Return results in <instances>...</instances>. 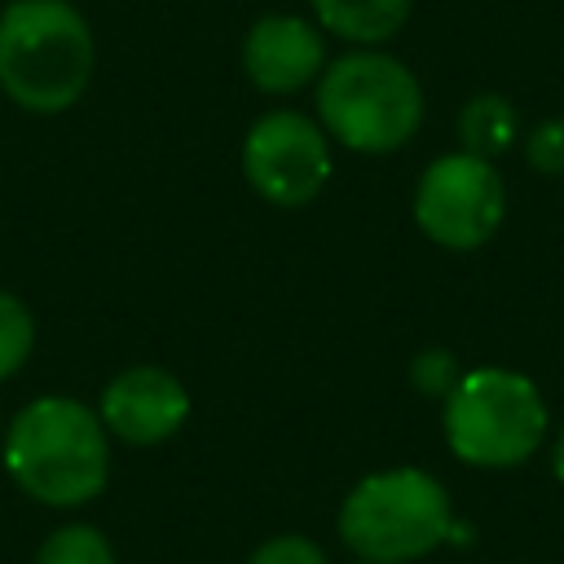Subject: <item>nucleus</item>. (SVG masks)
Segmentation results:
<instances>
[{
  "label": "nucleus",
  "mask_w": 564,
  "mask_h": 564,
  "mask_svg": "<svg viewBox=\"0 0 564 564\" xmlns=\"http://www.w3.org/2000/svg\"><path fill=\"white\" fill-rule=\"evenodd\" d=\"M4 467L44 507H79L106 489L110 445L97 410L70 397H35L4 432Z\"/></svg>",
  "instance_id": "nucleus-1"
},
{
  "label": "nucleus",
  "mask_w": 564,
  "mask_h": 564,
  "mask_svg": "<svg viewBox=\"0 0 564 564\" xmlns=\"http://www.w3.org/2000/svg\"><path fill=\"white\" fill-rule=\"evenodd\" d=\"M93 57V31L70 0H13L0 13V88L31 115L75 106Z\"/></svg>",
  "instance_id": "nucleus-2"
},
{
  "label": "nucleus",
  "mask_w": 564,
  "mask_h": 564,
  "mask_svg": "<svg viewBox=\"0 0 564 564\" xmlns=\"http://www.w3.org/2000/svg\"><path fill=\"white\" fill-rule=\"evenodd\" d=\"M449 494L423 467L370 471L339 507V538L366 564H410L449 542Z\"/></svg>",
  "instance_id": "nucleus-3"
},
{
  "label": "nucleus",
  "mask_w": 564,
  "mask_h": 564,
  "mask_svg": "<svg viewBox=\"0 0 564 564\" xmlns=\"http://www.w3.org/2000/svg\"><path fill=\"white\" fill-rule=\"evenodd\" d=\"M322 128L357 154H392L423 123V88L414 70L379 48L330 62L317 79Z\"/></svg>",
  "instance_id": "nucleus-4"
},
{
  "label": "nucleus",
  "mask_w": 564,
  "mask_h": 564,
  "mask_svg": "<svg viewBox=\"0 0 564 564\" xmlns=\"http://www.w3.org/2000/svg\"><path fill=\"white\" fill-rule=\"evenodd\" d=\"M445 445L467 467H520L546 441V401L538 383L507 366L463 370L441 410Z\"/></svg>",
  "instance_id": "nucleus-5"
},
{
  "label": "nucleus",
  "mask_w": 564,
  "mask_h": 564,
  "mask_svg": "<svg viewBox=\"0 0 564 564\" xmlns=\"http://www.w3.org/2000/svg\"><path fill=\"white\" fill-rule=\"evenodd\" d=\"M507 212V185L494 159L480 154H441L427 163L414 189V220L419 229L445 251H476L485 247Z\"/></svg>",
  "instance_id": "nucleus-6"
},
{
  "label": "nucleus",
  "mask_w": 564,
  "mask_h": 564,
  "mask_svg": "<svg viewBox=\"0 0 564 564\" xmlns=\"http://www.w3.org/2000/svg\"><path fill=\"white\" fill-rule=\"evenodd\" d=\"M242 172L273 207H304L330 176L326 128L300 110H269L242 141Z\"/></svg>",
  "instance_id": "nucleus-7"
},
{
  "label": "nucleus",
  "mask_w": 564,
  "mask_h": 564,
  "mask_svg": "<svg viewBox=\"0 0 564 564\" xmlns=\"http://www.w3.org/2000/svg\"><path fill=\"white\" fill-rule=\"evenodd\" d=\"M101 423L128 445H159L167 441L185 414H189V392L181 388L176 375L159 366H132L115 375L101 388Z\"/></svg>",
  "instance_id": "nucleus-8"
},
{
  "label": "nucleus",
  "mask_w": 564,
  "mask_h": 564,
  "mask_svg": "<svg viewBox=\"0 0 564 564\" xmlns=\"http://www.w3.org/2000/svg\"><path fill=\"white\" fill-rule=\"evenodd\" d=\"M322 57L326 48H322L317 26L295 13H264L242 40L247 79L260 93H295L313 84L322 70Z\"/></svg>",
  "instance_id": "nucleus-9"
},
{
  "label": "nucleus",
  "mask_w": 564,
  "mask_h": 564,
  "mask_svg": "<svg viewBox=\"0 0 564 564\" xmlns=\"http://www.w3.org/2000/svg\"><path fill=\"white\" fill-rule=\"evenodd\" d=\"M313 13L330 35L375 48L405 26L410 0H313Z\"/></svg>",
  "instance_id": "nucleus-10"
},
{
  "label": "nucleus",
  "mask_w": 564,
  "mask_h": 564,
  "mask_svg": "<svg viewBox=\"0 0 564 564\" xmlns=\"http://www.w3.org/2000/svg\"><path fill=\"white\" fill-rule=\"evenodd\" d=\"M458 141L467 154L494 159L516 141V110L498 93H476L458 115Z\"/></svg>",
  "instance_id": "nucleus-11"
},
{
  "label": "nucleus",
  "mask_w": 564,
  "mask_h": 564,
  "mask_svg": "<svg viewBox=\"0 0 564 564\" xmlns=\"http://www.w3.org/2000/svg\"><path fill=\"white\" fill-rule=\"evenodd\" d=\"M35 564H115V551L93 524H62L44 538Z\"/></svg>",
  "instance_id": "nucleus-12"
},
{
  "label": "nucleus",
  "mask_w": 564,
  "mask_h": 564,
  "mask_svg": "<svg viewBox=\"0 0 564 564\" xmlns=\"http://www.w3.org/2000/svg\"><path fill=\"white\" fill-rule=\"evenodd\" d=\"M31 348H35V317H31V308L18 295L0 291V383L22 370Z\"/></svg>",
  "instance_id": "nucleus-13"
},
{
  "label": "nucleus",
  "mask_w": 564,
  "mask_h": 564,
  "mask_svg": "<svg viewBox=\"0 0 564 564\" xmlns=\"http://www.w3.org/2000/svg\"><path fill=\"white\" fill-rule=\"evenodd\" d=\"M458 379H463V370H458V361H454L449 348H423V352H414V361H410V383H414L423 397H441V401H445Z\"/></svg>",
  "instance_id": "nucleus-14"
},
{
  "label": "nucleus",
  "mask_w": 564,
  "mask_h": 564,
  "mask_svg": "<svg viewBox=\"0 0 564 564\" xmlns=\"http://www.w3.org/2000/svg\"><path fill=\"white\" fill-rule=\"evenodd\" d=\"M524 159L542 176H564V119L538 123L529 132V141H524Z\"/></svg>",
  "instance_id": "nucleus-15"
},
{
  "label": "nucleus",
  "mask_w": 564,
  "mask_h": 564,
  "mask_svg": "<svg viewBox=\"0 0 564 564\" xmlns=\"http://www.w3.org/2000/svg\"><path fill=\"white\" fill-rule=\"evenodd\" d=\"M247 564H326V555H322L317 542H308L300 533H282V538L260 542Z\"/></svg>",
  "instance_id": "nucleus-16"
},
{
  "label": "nucleus",
  "mask_w": 564,
  "mask_h": 564,
  "mask_svg": "<svg viewBox=\"0 0 564 564\" xmlns=\"http://www.w3.org/2000/svg\"><path fill=\"white\" fill-rule=\"evenodd\" d=\"M551 471H555V480L564 485V432H560L555 445H551Z\"/></svg>",
  "instance_id": "nucleus-17"
},
{
  "label": "nucleus",
  "mask_w": 564,
  "mask_h": 564,
  "mask_svg": "<svg viewBox=\"0 0 564 564\" xmlns=\"http://www.w3.org/2000/svg\"><path fill=\"white\" fill-rule=\"evenodd\" d=\"M361 564H366V560H361Z\"/></svg>",
  "instance_id": "nucleus-18"
}]
</instances>
